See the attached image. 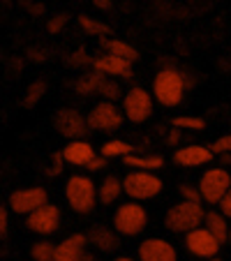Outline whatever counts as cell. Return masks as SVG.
Returning <instances> with one entry per match:
<instances>
[{
	"label": "cell",
	"mask_w": 231,
	"mask_h": 261,
	"mask_svg": "<svg viewBox=\"0 0 231 261\" xmlns=\"http://www.w3.org/2000/svg\"><path fill=\"white\" fill-rule=\"evenodd\" d=\"M93 69L104 74V76H120V79H132L134 76L132 65L116 58V56H111V54H102V56H97V58H93Z\"/></svg>",
	"instance_id": "cell-16"
},
{
	"label": "cell",
	"mask_w": 231,
	"mask_h": 261,
	"mask_svg": "<svg viewBox=\"0 0 231 261\" xmlns=\"http://www.w3.org/2000/svg\"><path fill=\"white\" fill-rule=\"evenodd\" d=\"M178 192H181L183 201L203 203V201H201V194H199V188H197V185H190V182H183L181 188H178Z\"/></svg>",
	"instance_id": "cell-31"
},
{
	"label": "cell",
	"mask_w": 231,
	"mask_h": 261,
	"mask_svg": "<svg viewBox=\"0 0 231 261\" xmlns=\"http://www.w3.org/2000/svg\"><path fill=\"white\" fill-rule=\"evenodd\" d=\"M46 58H49V51L46 49H40V46L28 49V60H33V63H44Z\"/></svg>",
	"instance_id": "cell-35"
},
{
	"label": "cell",
	"mask_w": 231,
	"mask_h": 261,
	"mask_svg": "<svg viewBox=\"0 0 231 261\" xmlns=\"http://www.w3.org/2000/svg\"><path fill=\"white\" fill-rule=\"evenodd\" d=\"M104 46H107V54L116 56V58L125 60V63H130V65H132L134 60H139V51L125 40H104Z\"/></svg>",
	"instance_id": "cell-23"
},
{
	"label": "cell",
	"mask_w": 231,
	"mask_h": 261,
	"mask_svg": "<svg viewBox=\"0 0 231 261\" xmlns=\"http://www.w3.org/2000/svg\"><path fill=\"white\" fill-rule=\"evenodd\" d=\"M217 211H220L222 215L226 217V220H231V190L224 194V199H222V201L217 203Z\"/></svg>",
	"instance_id": "cell-37"
},
{
	"label": "cell",
	"mask_w": 231,
	"mask_h": 261,
	"mask_svg": "<svg viewBox=\"0 0 231 261\" xmlns=\"http://www.w3.org/2000/svg\"><path fill=\"white\" fill-rule=\"evenodd\" d=\"M208 261H224V259H220V256H215V259H208Z\"/></svg>",
	"instance_id": "cell-45"
},
{
	"label": "cell",
	"mask_w": 231,
	"mask_h": 261,
	"mask_svg": "<svg viewBox=\"0 0 231 261\" xmlns=\"http://www.w3.org/2000/svg\"><path fill=\"white\" fill-rule=\"evenodd\" d=\"M123 116L130 123H146L152 116V93L141 86H134L123 97Z\"/></svg>",
	"instance_id": "cell-7"
},
{
	"label": "cell",
	"mask_w": 231,
	"mask_h": 261,
	"mask_svg": "<svg viewBox=\"0 0 231 261\" xmlns=\"http://www.w3.org/2000/svg\"><path fill=\"white\" fill-rule=\"evenodd\" d=\"M65 23H67V14H56V16H51V19L46 21V30H49L51 35H56V33H60V30L65 28Z\"/></svg>",
	"instance_id": "cell-33"
},
{
	"label": "cell",
	"mask_w": 231,
	"mask_h": 261,
	"mask_svg": "<svg viewBox=\"0 0 231 261\" xmlns=\"http://www.w3.org/2000/svg\"><path fill=\"white\" fill-rule=\"evenodd\" d=\"M81 261H99V259H97V256H95V254H90V252H86V254H84V259H81Z\"/></svg>",
	"instance_id": "cell-42"
},
{
	"label": "cell",
	"mask_w": 231,
	"mask_h": 261,
	"mask_svg": "<svg viewBox=\"0 0 231 261\" xmlns=\"http://www.w3.org/2000/svg\"><path fill=\"white\" fill-rule=\"evenodd\" d=\"M86 236H88L90 245L97 247V250H102V252H116L118 250V245H120L118 233L113 231L111 227H104V224H95Z\"/></svg>",
	"instance_id": "cell-18"
},
{
	"label": "cell",
	"mask_w": 231,
	"mask_h": 261,
	"mask_svg": "<svg viewBox=\"0 0 231 261\" xmlns=\"http://www.w3.org/2000/svg\"><path fill=\"white\" fill-rule=\"evenodd\" d=\"M46 203H49V194H46V190L40 188V185H35V188H21L10 197V208L16 215H25V217H28L30 213H35L37 208L46 206Z\"/></svg>",
	"instance_id": "cell-9"
},
{
	"label": "cell",
	"mask_w": 231,
	"mask_h": 261,
	"mask_svg": "<svg viewBox=\"0 0 231 261\" xmlns=\"http://www.w3.org/2000/svg\"><path fill=\"white\" fill-rule=\"evenodd\" d=\"M97 95H99V97H104V102H113V99L120 97V86L116 84L113 79H107V76H104V81H102V86H99Z\"/></svg>",
	"instance_id": "cell-29"
},
{
	"label": "cell",
	"mask_w": 231,
	"mask_h": 261,
	"mask_svg": "<svg viewBox=\"0 0 231 261\" xmlns=\"http://www.w3.org/2000/svg\"><path fill=\"white\" fill-rule=\"evenodd\" d=\"M120 194H125V192H123V180H120L118 176H107V178H102V182L97 185V201L102 203V206L116 203L120 199Z\"/></svg>",
	"instance_id": "cell-20"
},
{
	"label": "cell",
	"mask_w": 231,
	"mask_h": 261,
	"mask_svg": "<svg viewBox=\"0 0 231 261\" xmlns=\"http://www.w3.org/2000/svg\"><path fill=\"white\" fill-rule=\"evenodd\" d=\"M185 247L190 254L199 256V259H215L222 245L206 227H199L194 231L185 233Z\"/></svg>",
	"instance_id": "cell-12"
},
{
	"label": "cell",
	"mask_w": 231,
	"mask_h": 261,
	"mask_svg": "<svg viewBox=\"0 0 231 261\" xmlns=\"http://www.w3.org/2000/svg\"><path fill=\"white\" fill-rule=\"evenodd\" d=\"M63 153V160L67 164H74V167H88V162L95 158V148L90 146L86 139H76V141H69L67 146L60 150Z\"/></svg>",
	"instance_id": "cell-17"
},
{
	"label": "cell",
	"mask_w": 231,
	"mask_h": 261,
	"mask_svg": "<svg viewBox=\"0 0 231 261\" xmlns=\"http://www.w3.org/2000/svg\"><path fill=\"white\" fill-rule=\"evenodd\" d=\"M102 81H104V74H99V72H95V69H90V72L81 74L79 79L74 81L72 88H74V93L81 95V97H86V95H97V90H99V86H102Z\"/></svg>",
	"instance_id": "cell-22"
},
{
	"label": "cell",
	"mask_w": 231,
	"mask_h": 261,
	"mask_svg": "<svg viewBox=\"0 0 231 261\" xmlns=\"http://www.w3.org/2000/svg\"><path fill=\"white\" fill-rule=\"evenodd\" d=\"M208 148H211L213 155H229L231 153V134H222V137H217Z\"/></svg>",
	"instance_id": "cell-30"
},
{
	"label": "cell",
	"mask_w": 231,
	"mask_h": 261,
	"mask_svg": "<svg viewBox=\"0 0 231 261\" xmlns=\"http://www.w3.org/2000/svg\"><path fill=\"white\" fill-rule=\"evenodd\" d=\"M203 217H206V208L203 203H192L181 201L173 203L164 215V227L173 233H190L194 229L203 227Z\"/></svg>",
	"instance_id": "cell-3"
},
{
	"label": "cell",
	"mask_w": 231,
	"mask_h": 261,
	"mask_svg": "<svg viewBox=\"0 0 231 261\" xmlns=\"http://www.w3.org/2000/svg\"><path fill=\"white\" fill-rule=\"evenodd\" d=\"M178 141H181V132H178V129H171V132H169V137H167V143H169V146H176Z\"/></svg>",
	"instance_id": "cell-40"
},
{
	"label": "cell",
	"mask_w": 231,
	"mask_h": 261,
	"mask_svg": "<svg viewBox=\"0 0 231 261\" xmlns=\"http://www.w3.org/2000/svg\"><path fill=\"white\" fill-rule=\"evenodd\" d=\"M190 86L192 81L185 72L176 67H164L152 79V99H158L162 107H178Z\"/></svg>",
	"instance_id": "cell-1"
},
{
	"label": "cell",
	"mask_w": 231,
	"mask_h": 261,
	"mask_svg": "<svg viewBox=\"0 0 231 261\" xmlns=\"http://www.w3.org/2000/svg\"><path fill=\"white\" fill-rule=\"evenodd\" d=\"M0 58H3V51H0Z\"/></svg>",
	"instance_id": "cell-47"
},
{
	"label": "cell",
	"mask_w": 231,
	"mask_h": 261,
	"mask_svg": "<svg viewBox=\"0 0 231 261\" xmlns=\"http://www.w3.org/2000/svg\"><path fill=\"white\" fill-rule=\"evenodd\" d=\"M113 261H139V259H132V256H116Z\"/></svg>",
	"instance_id": "cell-43"
},
{
	"label": "cell",
	"mask_w": 231,
	"mask_h": 261,
	"mask_svg": "<svg viewBox=\"0 0 231 261\" xmlns=\"http://www.w3.org/2000/svg\"><path fill=\"white\" fill-rule=\"evenodd\" d=\"M88 236L86 233H69L67 238L56 245V259L54 261H81L88 247Z\"/></svg>",
	"instance_id": "cell-14"
},
{
	"label": "cell",
	"mask_w": 231,
	"mask_h": 261,
	"mask_svg": "<svg viewBox=\"0 0 231 261\" xmlns=\"http://www.w3.org/2000/svg\"><path fill=\"white\" fill-rule=\"evenodd\" d=\"M54 125L63 137L72 139V141L84 139L90 129L88 120H86V116L81 114L79 109H60L58 114H56V118H54Z\"/></svg>",
	"instance_id": "cell-11"
},
{
	"label": "cell",
	"mask_w": 231,
	"mask_h": 261,
	"mask_svg": "<svg viewBox=\"0 0 231 261\" xmlns=\"http://www.w3.org/2000/svg\"><path fill=\"white\" fill-rule=\"evenodd\" d=\"M33 261H54L56 259V243L51 241H37L30 247Z\"/></svg>",
	"instance_id": "cell-25"
},
{
	"label": "cell",
	"mask_w": 231,
	"mask_h": 261,
	"mask_svg": "<svg viewBox=\"0 0 231 261\" xmlns=\"http://www.w3.org/2000/svg\"><path fill=\"white\" fill-rule=\"evenodd\" d=\"M125 167H130L132 171H158V169H162L164 164V158L158 153H148V155H139V153H132L127 155V158H123Z\"/></svg>",
	"instance_id": "cell-21"
},
{
	"label": "cell",
	"mask_w": 231,
	"mask_h": 261,
	"mask_svg": "<svg viewBox=\"0 0 231 261\" xmlns=\"http://www.w3.org/2000/svg\"><path fill=\"white\" fill-rule=\"evenodd\" d=\"M79 25L88 35H95V37H107V35L111 33V30H109V25H104L102 21L93 19V16H88V14H81L79 16Z\"/></svg>",
	"instance_id": "cell-26"
},
{
	"label": "cell",
	"mask_w": 231,
	"mask_h": 261,
	"mask_svg": "<svg viewBox=\"0 0 231 261\" xmlns=\"http://www.w3.org/2000/svg\"><path fill=\"white\" fill-rule=\"evenodd\" d=\"M164 182L158 173L150 171H130L123 178V192L127 194L132 201H150L162 192Z\"/></svg>",
	"instance_id": "cell-5"
},
{
	"label": "cell",
	"mask_w": 231,
	"mask_h": 261,
	"mask_svg": "<svg viewBox=\"0 0 231 261\" xmlns=\"http://www.w3.org/2000/svg\"><path fill=\"white\" fill-rule=\"evenodd\" d=\"M7 231H10V215L5 206H0V241L7 236Z\"/></svg>",
	"instance_id": "cell-36"
},
{
	"label": "cell",
	"mask_w": 231,
	"mask_h": 261,
	"mask_svg": "<svg viewBox=\"0 0 231 261\" xmlns=\"http://www.w3.org/2000/svg\"><path fill=\"white\" fill-rule=\"evenodd\" d=\"M220 158H222V162H224V164L231 162V153H229V155H220Z\"/></svg>",
	"instance_id": "cell-44"
},
{
	"label": "cell",
	"mask_w": 231,
	"mask_h": 261,
	"mask_svg": "<svg viewBox=\"0 0 231 261\" xmlns=\"http://www.w3.org/2000/svg\"><path fill=\"white\" fill-rule=\"evenodd\" d=\"M104 167H107V160H104L102 155L97 153V155H95V158H93V160H90V162H88V167H86V169H88L90 173H95V171H102Z\"/></svg>",
	"instance_id": "cell-38"
},
{
	"label": "cell",
	"mask_w": 231,
	"mask_h": 261,
	"mask_svg": "<svg viewBox=\"0 0 231 261\" xmlns=\"http://www.w3.org/2000/svg\"><path fill=\"white\" fill-rule=\"evenodd\" d=\"M86 120H88L90 129H97V132H116V129L125 123V116L113 102H104L102 99V102H97L90 109V114L86 116Z\"/></svg>",
	"instance_id": "cell-8"
},
{
	"label": "cell",
	"mask_w": 231,
	"mask_h": 261,
	"mask_svg": "<svg viewBox=\"0 0 231 261\" xmlns=\"http://www.w3.org/2000/svg\"><path fill=\"white\" fill-rule=\"evenodd\" d=\"M134 153V146L130 141H123V139H111V141H107L102 146V150H99V155H102L104 160H111V158H127V155Z\"/></svg>",
	"instance_id": "cell-24"
},
{
	"label": "cell",
	"mask_w": 231,
	"mask_h": 261,
	"mask_svg": "<svg viewBox=\"0 0 231 261\" xmlns=\"http://www.w3.org/2000/svg\"><path fill=\"white\" fill-rule=\"evenodd\" d=\"M139 261H178V252L164 238H146L139 245Z\"/></svg>",
	"instance_id": "cell-13"
},
{
	"label": "cell",
	"mask_w": 231,
	"mask_h": 261,
	"mask_svg": "<svg viewBox=\"0 0 231 261\" xmlns=\"http://www.w3.org/2000/svg\"><path fill=\"white\" fill-rule=\"evenodd\" d=\"M46 88H49V86H46V81H44V79L33 81V84L28 86V90H25V99H23V104H25V107H35V104H37L42 97H44Z\"/></svg>",
	"instance_id": "cell-28"
},
{
	"label": "cell",
	"mask_w": 231,
	"mask_h": 261,
	"mask_svg": "<svg viewBox=\"0 0 231 261\" xmlns=\"http://www.w3.org/2000/svg\"><path fill=\"white\" fill-rule=\"evenodd\" d=\"M199 194L201 201L208 206H217L224 199V194L231 190V171H226L224 167H211L201 173L199 178Z\"/></svg>",
	"instance_id": "cell-6"
},
{
	"label": "cell",
	"mask_w": 231,
	"mask_h": 261,
	"mask_svg": "<svg viewBox=\"0 0 231 261\" xmlns=\"http://www.w3.org/2000/svg\"><path fill=\"white\" fill-rule=\"evenodd\" d=\"M60 220H63L60 208L56 206V203H46V206L37 208L35 213H30V215L25 217V227H28L30 231L40 233V236H51V233L58 231Z\"/></svg>",
	"instance_id": "cell-10"
},
{
	"label": "cell",
	"mask_w": 231,
	"mask_h": 261,
	"mask_svg": "<svg viewBox=\"0 0 231 261\" xmlns=\"http://www.w3.org/2000/svg\"><path fill=\"white\" fill-rule=\"evenodd\" d=\"M23 7L30 12V14H44L46 7L42 5V3H23Z\"/></svg>",
	"instance_id": "cell-39"
},
{
	"label": "cell",
	"mask_w": 231,
	"mask_h": 261,
	"mask_svg": "<svg viewBox=\"0 0 231 261\" xmlns=\"http://www.w3.org/2000/svg\"><path fill=\"white\" fill-rule=\"evenodd\" d=\"M93 5L97 7V10H111V5H113V3H111V0H95Z\"/></svg>",
	"instance_id": "cell-41"
},
{
	"label": "cell",
	"mask_w": 231,
	"mask_h": 261,
	"mask_svg": "<svg viewBox=\"0 0 231 261\" xmlns=\"http://www.w3.org/2000/svg\"><path fill=\"white\" fill-rule=\"evenodd\" d=\"M229 245H231V231H229Z\"/></svg>",
	"instance_id": "cell-46"
},
{
	"label": "cell",
	"mask_w": 231,
	"mask_h": 261,
	"mask_svg": "<svg viewBox=\"0 0 231 261\" xmlns=\"http://www.w3.org/2000/svg\"><path fill=\"white\" fill-rule=\"evenodd\" d=\"M203 227L213 233V236L220 241V245L229 243V231H231V224L224 215H222L217 208H208L206 211V217H203Z\"/></svg>",
	"instance_id": "cell-19"
},
{
	"label": "cell",
	"mask_w": 231,
	"mask_h": 261,
	"mask_svg": "<svg viewBox=\"0 0 231 261\" xmlns=\"http://www.w3.org/2000/svg\"><path fill=\"white\" fill-rule=\"evenodd\" d=\"M67 63L72 65V67H84V65H93V58L88 56V51H86V49H76L67 58Z\"/></svg>",
	"instance_id": "cell-32"
},
{
	"label": "cell",
	"mask_w": 231,
	"mask_h": 261,
	"mask_svg": "<svg viewBox=\"0 0 231 261\" xmlns=\"http://www.w3.org/2000/svg\"><path fill=\"white\" fill-rule=\"evenodd\" d=\"M213 158L215 155L211 153V148L201 146V143H190V146L176 148V153H173V162L181 164V167H203Z\"/></svg>",
	"instance_id": "cell-15"
},
{
	"label": "cell",
	"mask_w": 231,
	"mask_h": 261,
	"mask_svg": "<svg viewBox=\"0 0 231 261\" xmlns=\"http://www.w3.org/2000/svg\"><path fill=\"white\" fill-rule=\"evenodd\" d=\"M173 129H192V132H199V129L206 127V120L201 116H176L171 120Z\"/></svg>",
	"instance_id": "cell-27"
},
{
	"label": "cell",
	"mask_w": 231,
	"mask_h": 261,
	"mask_svg": "<svg viewBox=\"0 0 231 261\" xmlns=\"http://www.w3.org/2000/svg\"><path fill=\"white\" fill-rule=\"evenodd\" d=\"M65 199H67V206L79 215H88L95 211L97 206V185L90 176L84 173H74L67 178L65 182Z\"/></svg>",
	"instance_id": "cell-2"
},
{
	"label": "cell",
	"mask_w": 231,
	"mask_h": 261,
	"mask_svg": "<svg viewBox=\"0 0 231 261\" xmlns=\"http://www.w3.org/2000/svg\"><path fill=\"white\" fill-rule=\"evenodd\" d=\"M148 227V211L139 201H125L113 213V231L118 236H139Z\"/></svg>",
	"instance_id": "cell-4"
},
{
	"label": "cell",
	"mask_w": 231,
	"mask_h": 261,
	"mask_svg": "<svg viewBox=\"0 0 231 261\" xmlns=\"http://www.w3.org/2000/svg\"><path fill=\"white\" fill-rule=\"evenodd\" d=\"M63 164H65L63 153H54V162H51V167L46 169V173H49V176H60V171H63Z\"/></svg>",
	"instance_id": "cell-34"
}]
</instances>
